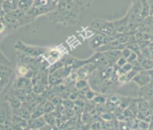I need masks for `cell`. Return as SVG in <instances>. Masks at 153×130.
Returning a JSON list of instances; mask_svg holds the SVG:
<instances>
[{
  "label": "cell",
  "instance_id": "cell-1",
  "mask_svg": "<svg viewBox=\"0 0 153 130\" xmlns=\"http://www.w3.org/2000/svg\"><path fill=\"white\" fill-rule=\"evenodd\" d=\"M80 10L73 0H59L55 10L47 15L52 23L70 26L77 23Z\"/></svg>",
  "mask_w": 153,
  "mask_h": 130
},
{
  "label": "cell",
  "instance_id": "cell-2",
  "mask_svg": "<svg viewBox=\"0 0 153 130\" xmlns=\"http://www.w3.org/2000/svg\"><path fill=\"white\" fill-rule=\"evenodd\" d=\"M59 0H34L33 5L27 11L36 19L42 15L48 14L55 10Z\"/></svg>",
  "mask_w": 153,
  "mask_h": 130
},
{
  "label": "cell",
  "instance_id": "cell-3",
  "mask_svg": "<svg viewBox=\"0 0 153 130\" xmlns=\"http://www.w3.org/2000/svg\"><path fill=\"white\" fill-rule=\"evenodd\" d=\"M90 26L94 30L105 35L114 36L116 34V30L112 21L104 19H96L91 22Z\"/></svg>",
  "mask_w": 153,
  "mask_h": 130
},
{
  "label": "cell",
  "instance_id": "cell-4",
  "mask_svg": "<svg viewBox=\"0 0 153 130\" xmlns=\"http://www.w3.org/2000/svg\"><path fill=\"white\" fill-rule=\"evenodd\" d=\"M13 117V111L6 100L0 101V123L4 124L7 129H11V121Z\"/></svg>",
  "mask_w": 153,
  "mask_h": 130
},
{
  "label": "cell",
  "instance_id": "cell-5",
  "mask_svg": "<svg viewBox=\"0 0 153 130\" xmlns=\"http://www.w3.org/2000/svg\"><path fill=\"white\" fill-rule=\"evenodd\" d=\"M14 48L17 50L20 51L22 53L26 56L30 57H37L40 56V54L44 53V48H37L34 47V46H27V45L24 44L22 42L19 41L16 45L14 46Z\"/></svg>",
  "mask_w": 153,
  "mask_h": 130
},
{
  "label": "cell",
  "instance_id": "cell-6",
  "mask_svg": "<svg viewBox=\"0 0 153 130\" xmlns=\"http://www.w3.org/2000/svg\"><path fill=\"white\" fill-rule=\"evenodd\" d=\"M152 75H151L149 71L142 70V71H139V72L133 77L131 81L134 82V83H136V84L138 86H140V87H143V86L148 84V83L152 80Z\"/></svg>",
  "mask_w": 153,
  "mask_h": 130
},
{
  "label": "cell",
  "instance_id": "cell-7",
  "mask_svg": "<svg viewBox=\"0 0 153 130\" xmlns=\"http://www.w3.org/2000/svg\"><path fill=\"white\" fill-rule=\"evenodd\" d=\"M126 47V44H122V43H119L117 40H114L112 41L109 42V43H106V44L100 46L99 48L96 50V51L105 52L110 50H123Z\"/></svg>",
  "mask_w": 153,
  "mask_h": 130
},
{
  "label": "cell",
  "instance_id": "cell-8",
  "mask_svg": "<svg viewBox=\"0 0 153 130\" xmlns=\"http://www.w3.org/2000/svg\"><path fill=\"white\" fill-rule=\"evenodd\" d=\"M128 16H129L128 12H127V13L123 17L113 21L114 26L115 30H116V32L125 33L128 31Z\"/></svg>",
  "mask_w": 153,
  "mask_h": 130
},
{
  "label": "cell",
  "instance_id": "cell-9",
  "mask_svg": "<svg viewBox=\"0 0 153 130\" xmlns=\"http://www.w3.org/2000/svg\"><path fill=\"white\" fill-rule=\"evenodd\" d=\"M141 88V98L148 102H153V80Z\"/></svg>",
  "mask_w": 153,
  "mask_h": 130
},
{
  "label": "cell",
  "instance_id": "cell-10",
  "mask_svg": "<svg viewBox=\"0 0 153 130\" xmlns=\"http://www.w3.org/2000/svg\"><path fill=\"white\" fill-rule=\"evenodd\" d=\"M105 35L102 33L99 32L97 35L93 37L89 41V46L94 50H97V48L105 44Z\"/></svg>",
  "mask_w": 153,
  "mask_h": 130
},
{
  "label": "cell",
  "instance_id": "cell-11",
  "mask_svg": "<svg viewBox=\"0 0 153 130\" xmlns=\"http://www.w3.org/2000/svg\"><path fill=\"white\" fill-rule=\"evenodd\" d=\"M19 0H4L1 4V9L4 13H9L18 8Z\"/></svg>",
  "mask_w": 153,
  "mask_h": 130
},
{
  "label": "cell",
  "instance_id": "cell-12",
  "mask_svg": "<svg viewBox=\"0 0 153 130\" xmlns=\"http://www.w3.org/2000/svg\"><path fill=\"white\" fill-rule=\"evenodd\" d=\"M103 53L105 55L109 64L116 63L117 60L122 56L121 50H110L103 52Z\"/></svg>",
  "mask_w": 153,
  "mask_h": 130
},
{
  "label": "cell",
  "instance_id": "cell-13",
  "mask_svg": "<svg viewBox=\"0 0 153 130\" xmlns=\"http://www.w3.org/2000/svg\"><path fill=\"white\" fill-rule=\"evenodd\" d=\"M28 126L31 129H41L43 126H46V123L43 117H39L37 118H31L28 120Z\"/></svg>",
  "mask_w": 153,
  "mask_h": 130
},
{
  "label": "cell",
  "instance_id": "cell-14",
  "mask_svg": "<svg viewBox=\"0 0 153 130\" xmlns=\"http://www.w3.org/2000/svg\"><path fill=\"white\" fill-rule=\"evenodd\" d=\"M12 111H13V114L14 115L21 118L22 119L28 120L31 118V112L26 108H23V107L20 106L17 109H12Z\"/></svg>",
  "mask_w": 153,
  "mask_h": 130
},
{
  "label": "cell",
  "instance_id": "cell-15",
  "mask_svg": "<svg viewBox=\"0 0 153 130\" xmlns=\"http://www.w3.org/2000/svg\"><path fill=\"white\" fill-rule=\"evenodd\" d=\"M5 100L8 102V104H10L12 109H17L22 106L21 105V101H19V98L16 96H15V95H7V97L5 98Z\"/></svg>",
  "mask_w": 153,
  "mask_h": 130
},
{
  "label": "cell",
  "instance_id": "cell-16",
  "mask_svg": "<svg viewBox=\"0 0 153 130\" xmlns=\"http://www.w3.org/2000/svg\"><path fill=\"white\" fill-rule=\"evenodd\" d=\"M29 84H30V80L28 78V77H19V78L16 80L15 86H16V89H25V88L28 87Z\"/></svg>",
  "mask_w": 153,
  "mask_h": 130
},
{
  "label": "cell",
  "instance_id": "cell-17",
  "mask_svg": "<svg viewBox=\"0 0 153 130\" xmlns=\"http://www.w3.org/2000/svg\"><path fill=\"white\" fill-rule=\"evenodd\" d=\"M34 0H19L18 8L23 12H27L33 5Z\"/></svg>",
  "mask_w": 153,
  "mask_h": 130
},
{
  "label": "cell",
  "instance_id": "cell-18",
  "mask_svg": "<svg viewBox=\"0 0 153 130\" xmlns=\"http://www.w3.org/2000/svg\"><path fill=\"white\" fill-rule=\"evenodd\" d=\"M113 37H114L115 40H117L119 43H122V44H126V43L128 40V38H129L130 37V34L127 32H125V33L116 32V34H115Z\"/></svg>",
  "mask_w": 153,
  "mask_h": 130
},
{
  "label": "cell",
  "instance_id": "cell-19",
  "mask_svg": "<svg viewBox=\"0 0 153 130\" xmlns=\"http://www.w3.org/2000/svg\"><path fill=\"white\" fill-rule=\"evenodd\" d=\"M140 64L143 70L145 71H150L153 68V59L150 58H144Z\"/></svg>",
  "mask_w": 153,
  "mask_h": 130
},
{
  "label": "cell",
  "instance_id": "cell-20",
  "mask_svg": "<svg viewBox=\"0 0 153 130\" xmlns=\"http://www.w3.org/2000/svg\"><path fill=\"white\" fill-rule=\"evenodd\" d=\"M142 8H141V17L143 19H146L149 16V5L147 0H141Z\"/></svg>",
  "mask_w": 153,
  "mask_h": 130
},
{
  "label": "cell",
  "instance_id": "cell-21",
  "mask_svg": "<svg viewBox=\"0 0 153 130\" xmlns=\"http://www.w3.org/2000/svg\"><path fill=\"white\" fill-rule=\"evenodd\" d=\"M43 118H44L46 124L49 125V126H55L56 120H55V116H54V115H52V112L45 113L44 116H43Z\"/></svg>",
  "mask_w": 153,
  "mask_h": 130
},
{
  "label": "cell",
  "instance_id": "cell-22",
  "mask_svg": "<svg viewBox=\"0 0 153 130\" xmlns=\"http://www.w3.org/2000/svg\"><path fill=\"white\" fill-rule=\"evenodd\" d=\"M73 1L79 8L82 9L84 7H89L93 0H73Z\"/></svg>",
  "mask_w": 153,
  "mask_h": 130
},
{
  "label": "cell",
  "instance_id": "cell-23",
  "mask_svg": "<svg viewBox=\"0 0 153 130\" xmlns=\"http://www.w3.org/2000/svg\"><path fill=\"white\" fill-rule=\"evenodd\" d=\"M28 71H29V69L26 65H20L18 66L17 73L21 77H25L28 74Z\"/></svg>",
  "mask_w": 153,
  "mask_h": 130
},
{
  "label": "cell",
  "instance_id": "cell-24",
  "mask_svg": "<svg viewBox=\"0 0 153 130\" xmlns=\"http://www.w3.org/2000/svg\"><path fill=\"white\" fill-rule=\"evenodd\" d=\"M55 109V106L52 102H46L44 104V112L45 113L52 112Z\"/></svg>",
  "mask_w": 153,
  "mask_h": 130
},
{
  "label": "cell",
  "instance_id": "cell-25",
  "mask_svg": "<svg viewBox=\"0 0 153 130\" xmlns=\"http://www.w3.org/2000/svg\"><path fill=\"white\" fill-rule=\"evenodd\" d=\"M149 126V123L142 120H138V129H148Z\"/></svg>",
  "mask_w": 153,
  "mask_h": 130
},
{
  "label": "cell",
  "instance_id": "cell-26",
  "mask_svg": "<svg viewBox=\"0 0 153 130\" xmlns=\"http://www.w3.org/2000/svg\"><path fill=\"white\" fill-rule=\"evenodd\" d=\"M120 68L123 71V72L124 74H126V73L128 72V71H130L131 69H132V64L127 62L123 66L121 67Z\"/></svg>",
  "mask_w": 153,
  "mask_h": 130
},
{
  "label": "cell",
  "instance_id": "cell-27",
  "mask_svg": "<svg viewBox=\"0 0 153 130\" xmlns=\"http://www.w3.org/2000/svg\"><path fill=\"white\" fill-rule=\"evenodd\" d=\"M131 52L132 51H131L129 48H128L126 47L125 48H123V50H121V55H122V57H123L124 58L127 59V58L129 57V55L131 54Z\"/></svg>",
  "mask_w": 153,
  "mask_h": 130
},
{
  "label": "cell",
  "instance_id": "cell-28",
  "mask_svg": "<svg viewBox=\"0 0 153 130\" xmlns=\"http://www.w3.org/2000/svg\"><path fill=\"white\" fill-rule=\"evenodd\" d=\"M137 54L134 52H131V54L129 55L128 58L126 59V61L129 63H132L133 62H134L135 60H137Z\"/></svg>",
  "mask_w": 153,
  "mask_h": 130
},
{
  "label": "cell",
  "instance_id": "cell-29",
  "mask_svg": "<svg viewBox=\"0 0 153 130\" xmlns=\"http://www.w3.org/2000/svg\"><path fill=\"white\" fill-rule=\"evenodd\" d=\"M126 62H127L126 59V58H124L123 57L121 56L120 57L119 59H118L117 60L116 64H117V66H119L120 68H121V67L123 66V65H125V64L126 63Z\"/></svg>",
  "mask_w": 153,
  "mask_h": 130
},
{
  "label": "cell",
  "instance_id": "cell-30",
  "mask_svg": "<svg viewBox=\"0 0 153 130\" xmlns=\"http://www.w3.org/2000/svg\"><path fill=\"white\" fill-rule=\"evenodd\" d=\"M76 86H77V88H79L80 89H84L85 86H87L86 81H85V80H81V81L78 82L77 84H76Z\"/></svg>",
  "mask_w": 153,
  "mask_h": 130
},
{
  "label": "cell",
  "instance_id": "cell-31",
  "mask_svg": "<svg viewBox=\"0 0 153 130\" xmlns=\"http://www.w3.org/2000/svg\"><path fill=\"white\" fill-rule=\"evenodd\" d=\"M149 5V15L152 16L153 15V0H147Z\"/></svg>",
  "mask_w": 153,
  "mask_h": 130
},
{
  "label": "cell",
  "instance_id": "cell-32",
  "mask_svg": "<svg viewBox=\"0 0 153 130\" xmlns=\"http://www.w3.org/2000/svg\"><path fill=\"white\" fill-rule=\"evenodd\" d=\"M6 83H7V80H0V93H1L2 89L5 86Z\"/></svg>",
  "mask_w": 153,
  "mask_h": 130
},
{
  "label": "cell",
  "instance_id": "cell-33",
  "mask_svg": "<svg viewBox=\"0 0 153 130\" xmlns=\"http://www.w3.org/2000/svg\"><path fill=\"white\" fill-rule=\"evenodd\" d=\"M4 1V0H0V4H1V3H2Z\"/></svg>",
  "mask_w": 153,
  "mask_h": 130
}]
</instances>
